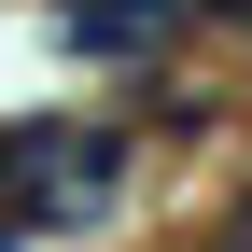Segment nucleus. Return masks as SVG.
Here are the masks:
<instances>
[{
	"mask_svg": "<svg viewBox=\"0 0 252 252\" xmlns=\"http://www.w3.org/2000/svg\"><path fill=\"white\" fill-rule=\"evenodd\" d=\"M14 196L42 210V224H98V210L126 196V140H98V126H56V140H14Z\"/></svg>",
	"mask_w": 252,
	"mask_h": 252,
	"instance_id": "f257e3e1",
	"label": "nucleus"
},
{
	"mask_svg": "<svg viewBox=\"0 0 252 252\" xmlns=\"http://www.w3.org/2000/svg\"><path fill=\"white\" fill-rule=\"evenodd\" d=\"M70 28L98 56H168V28H182V0H70Z\"/></svg>",
	"mask_w": 252,
	"mask_h": 252,
	"instance_id": "f03ea898",
	"label": "nucleus"
}]
</instances>
